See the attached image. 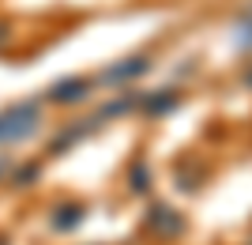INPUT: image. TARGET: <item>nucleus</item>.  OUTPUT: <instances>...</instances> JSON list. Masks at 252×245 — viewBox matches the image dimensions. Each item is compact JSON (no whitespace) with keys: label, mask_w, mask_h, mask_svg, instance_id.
Here are the masks:
<instances>
[{"label":"nucleus","mask_w":252,"mask_h":245,"mask_svg":"<svg viewBox=\"0 0 252 245\" xmlns=\"http://www.w3.org/2000/svg\"><path fill=\"white\" fill-rule=\"evenodd\" d=\"M249 245H252V238H249Z\"/></svg>","instance_id":"nucleus-16"},{"label":"nucleus","mask_w":252,"mask_h":245,"mask_svg":"<svg viewBox=\"0 0 252 245\" xmlns=\"http://www.w3.org/2000/svg\"><path fill=\"white\" fill-rule=\"evenodd\" d=\"M151 166L147 159H132L128 162V192H136V196H147L151 192Z\"/></svg>","instance_id":"nucleus-10"},{"label":"nucleus","mask_w":252,"mask_h":245,"mask_svg":"<svg viewBox=\"0 0 252 245\" xmlns=\"http://www.w3.org/2000/svg\"><path fill=\"white\" fill-rule=\"evenodd\" d=\"M0 170H4V162H0Z\"/></svg>","instance_id":"nucleus-15"},{"label":"nucleus","mask_w":252,"mask_h":245,"mask_svg":"<svg viewBox=\"0 0 252 245\" xmlns=\"http://www.w3.org/2000/svg\"><path fill=\"white\" fill-rule=\"evenodd\" d=\"M94 132H102V125H98L94 117H83V121H75V125H64L57 136H53L49 143V155H68L72 147H79L87 136H94Z\"/></svg>","instance_id":"nucleus-6"},{"label":"nucleus","mask_w":252,"mask_h":245,"mask_svg":"<svg viewBox=\"0 0 252 245\" xmlns=\"http://www.w3.org/2000/svg\"><path fill=\"white\" fill-rule=\"evenodd\" d=\"M143 230H147L151 238H158V242H177V238H185V230H189V219H185L173 204L155 200L147 211H143Z\"/></svg>","instance_id":"nucleus-2"},{"label":"nucleus","mask_w":252,"mask_h":245,"mask_svg":"<svg viewBox=\"0 0 252 245\" xmlns=\"http://www.w3.org/2000/svg\"><path fill=\"white\" fill-rule=\"evenodd\" d=\"M241 79H245V87L252 91V68H245V75H241Z\"/></svg>","instance_id":"nucleus-14"},{"label":"nucleus","mask_w":252,"mask_h":245,"mask_svg":"<svg viewBox=\"0 0 252 245\" xmlns=\"http://www.w3.org/2000/svg\"><path fill=\"white\" fill-rule=\"evenodd\" d=\"M181 91L177 87H158V91H139L136 95V113L147 121H162L169 117V113H177L181 109Z\"/></svg>","instance_id":"nucleus-3"},{"label":"nucleus","mask_w":252,"mask_h":245,"mask_svg":"<svg viewBox=\"0 0 252 245\" xmlns=\"http://www.w3.org/2000/svg\"><path fill=\"white\" fill-rule=\"evenodd\" d=\"M38 174H42V162H27L19 170H11V185H19V189H31L38 181Z\"/></svg>","instance_id":"nucleus-12"},{"label":"nucleus","mask_w":252,"mask_h":245,"mask_svg":"<svg viewBox=\"0 0 252 245\" xmlns=\"http://www.w3.org/2000/svg\"><path fill=\"white\" fill-rule=\"evenodd\" d=\"M125 113H136V91H125V95H117V98H109L105 106H98L91 117L98 121V125H109V121H117V117H125Z\"/></svg>","instance_id":"nucleus-9"},{"label":"nucleus","mask_w":252,"mask_h":245,"mask_svg":"<svg viewBox=\"0 0 252 245\" xmlns=\"http://www.w3.org/2000/svg\"><path fill=\"white\" fill-rule=\"evenodd\" d=\"M91 91H94V83L87 75H64V79H57L45 91V102H53V106H79V102L91 98Z\"/></svg>","instance_id":"nucleus-5"},{"label":"nucleus","mask_w":252,"mask_h":245,"mask_svg":"<svg viewBox=\"0 0 252 245\" xmlns=\"http://www.w3.org/2000/svg\"><path fill=\"white\" fill-rule=\"evenodd\" d=\"M83 219H87V208L79 200H61L49 211V226L57 230V234H72V230H79Z\"/></svg>","instance_id":"nucleus-7"},{"label":"nucleus","mask_w":252,"mask_h":245,"mask_svg":"<svg viewBox=\"0 0 252 245\" xmlns=\"http://www.w3.org/2000/svg\"><path fill=\"white\" fill-rule=\"evenodd\" d=\"M8 42H11V23H4V19H0V49H4Z\"/></svg>","instance_id":"nucleus-13"},{"label":"nucleus","mask_w":252,"mask_h":245,"mask_svg":"<svg viewBox=\"0 0 252 245\" xmlns=\"http://www.w3.org/2000/svg\"><path fill=\"white\" fill-rule=\"evenodd\" d=\"M147 72H151V57H147V53H132V57H125V61H117V64H109V68H102L98 83H102V87H125V83L143 79Z\"/></svg>","instance_id":"nucleus-4"},{"label":"nucleus","mask_w":252,"mask_h":245,"mask_svg":"<svg viewBox=\"0 0 252 245\" xmlns=\"http://www.w3.org/2000/svg\"><path fill=\"white\" fill-rule=\"evenodd\" d=\"M42 128V106L38 102H15L0 113V143H23Z\"/></svg>","instance_id":"nucleus-1"},{"label":"nucleus","mask_w":252,"mask_h":245,"mask_svg":"<svg viewBox=\"0 0 252 245\" xmlns=\"http://www.w3.org/2000/svg\"><path fill=\"white\" fill-rule=\"evenodd\" d=\"M233 45H237L241 53H252V4L233 19Z\"/></svg>","instance_id":"nucleus-11"},{"label":"nucleus","mask_w":252,"mask_h":245,"mask_svg":"<svg viewBox=\"0 0 252 245\" xmlns=\"http://www.w3.org/2000/svg\"><path fill=\"white\" fill-rule=\"evenodd\" d=\"M207 181V166H196V159H181L173 166V185L181 192H200Z\"/></svg>","instance_id":"nucleus-8"}]
</instances>
